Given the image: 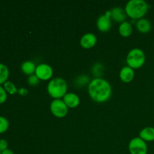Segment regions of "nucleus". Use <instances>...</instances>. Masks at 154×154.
<instances>
[{
  "instance_id": "f03ea898",
  "label": "nucleus",
  "mask_w": 154,
  "mask_h": 154,
  "mask_svg": "<svg viewBox=\"0 0 154 154\" xmlns=\"http://www.w3.org/2000/svg\"><path fill=\"white\" fill-rule=\"evenodd\" d=\"M148 8V5L144 0H129L126 3L125 11L128 16L139 20L147 14Z\"/></svg>"
},
{
  "instance_id": "2eb2a0df",
  "label": "nucleus",
  "mask_w": 154,
  "mask_h": 154,
  "mask_svg": "<svg viewBox=\"0 0 154 154\" xmlns=\"http://www.w3.org/2000/svg\"><path fill=\"white\" fill-rule=\"evenodd\" d=\"M37 66H35L34 63L32 61H30V60H27V61L23 62L21 65V70L23 72L24 74L28 75H34V73L35 72V69Z\"/></svg>"
},
{
  "instance_id": "9d476101",
  "label": "nucleus",
  "mask_w": 154,
  "mask_h": 154,
  "mask_svg": "<svg viewBox=\"0 0 154 154\" xmlns=\"http://www.w3.org/2000/svg\"><path fill=\"white\" fill-rule=\"evenodd\" d=\"M63 101L68 108H76L80 104V99L77 94L74 93H68L63 96Z\"/></svg>"
},
{
  "instance_id": "423d86ee",
  "label": "nucleus",
  "mask_w": 154,
  "mask_h": 154,
  "mask_svg": "<svg viewBox=\"0 0 154 154\" xmlns=\"http://www.w3.org/2000/svg\"><path fill=\"white\" fill-rule=\"evenodd\" d=\"M51 111L55 117L63 118L67 114L69 108L62 99H54L51 103Z\"/></svg>"
},
{
  "instance_id": "1a4fd4ad",
  "label": "nucleus",
  "mask_w": 154,
  "mask_h": 154,
  "mask_svg": "<svg viewBox=\"0 0 154 154\" xmlns=\"http://www.w3.org/2000/svg\"><path fill=\"white\" fill-rule=\"evenodd\" d=\"M96 42H97V38L93 33L91 32L84 34L81 37V41H80L81 46L86 49H90V48H93L96 45Z\"/></svg>"
},
{
  "instance_id": "7ed1b4c3",
  "label": "nucleus",
  "mask_w": 154,
  "mask_h": 154,
  "mask_svg": "<svg viewBox=\"0 0 154 154\" xmlns=\"http://www.w3.org/2000/svg\"><path fill=\"white\" fill-rule=\"evenodd\" d=\"M48 93L55 99H60L66 94L67 83L62 78H54L50 81L47 87Z\"/></svg>"
},
{
  "instance_id": "393cba45",
  "label": "nucleus",
  "mask_w": 154,
  "mask_h": 154,
  "mask_svg": "<svg viewBox=\"0 0 154 154\" xmlns=\"http://www.w3.org/2000/svg\"><path fill=\"white\" fill-rule=\"evenodd\" d=\"M1 153H2V152H1V151H0V154H1Z\"/></svg>"
},
{
  "instance_id": "412c9836",
  "label": "nucleus",
  "mask_w": 154,
  "mask_h": 154,
  "mask_svg": "<svg viewBox=\"0 0 154 154\" xmlns=\"http://www.w3.org/2000/svg\"><path fill=\"white\" fill-rule=\"evenodd\" d=\"M28 83L31 86H36L39 83V79L35 75H30L28 78Z\"/></svg>"
},
{
  "instance_id": "ddd939ff",
  "label": "nucleus",
  "mask_w": 154,
  "mask_h": 154,
  "mask_svg": "<svg viewBox=\"0 0 154 154\" xmlns=\"http://www.w3.org/2000/svg\"><path fill=\"white\" fill-rule=\"evenodd\" d=\"M139 137L145 141H154V127L147 126L141 129L139 133Z\"/></svg>"
},
{
  "instance_id": "f8f14e48",
  "label": "nucleus",
  "mask_w": 154,
  "mask_h": 154,
  "mask_svg": "<svg viewBox=\"0 0 154 154\" xmlns=\"http://www.w3.org/2000/svg\"><path fill=\"white\" fill-rule=\"evenodd\" d=\"M111 17L116 22H124L126 21V11L120 7H114L111 10Z\"/></svg>"
},
{
  "instance_id": "f3484780",
  "label": "nucleus",
  "mask_w": 154,
  "mask_h": 154,
  "mask_svg": "<svg viewBox=\"0 0 154 154\" xmlns=\"http://www.w3.org/2000/svg\"><path fill=\"white\" fill-rule=\"evenodd\" d=\"M9 77V69L6 65L0 63V85L8 81Z\"/></svg>"
},
{
  "instance_id": "0eeeda50",
  "label": "nucleus",
  "mask_w": 154,
  "mask_h": 154,
  "mask_svg": "<svg viewBox=\"0 0 154 154\" xmlns=\"http://www.w3.org/2000/svg\"><path fill=\"white\" fill-rule=\"evenodd\" d=\"M35 73V75L38 78L39 80L47 81L52 78L54 71L50 65L46 64V63H42V64L37 66Z\"/></svg>"
},
{
  "instance_id": "39448f33",
  "label": "nucleus",
  "mask_w": 154,
  "mask_h": 154,
  "mask_svg": "<svg viewBox=\"0 0 154 154\" xmlns=\"http://www.w3.org/2000/svg\"><path fill=\"white\" fill-rule=\"evenodd\" d=\"M129 150L131 154H147V145L146 141L140 137L132 138L129 144Z\"/></svg>"
},
{
  "instance_id": "20e7f679",
  "label": "nucleus",
  "mask_w": 154,
  "mask_h": 154,
  "mask_svg": "<svg viewBox=\"0 0 154 154\" xmlns=\"http://www.w3.org/2000/svg\"><path fill=\"white\" fill-rule=\"evenodd\" d=\"M145 54L141 49L138 48L131 50L126 57L128 66L132 69H139L145 63Z\"/></svg>"
},
{
  "instance_id": "dca6fc26",
  "label": "nucleus",
  "mask_w": 154,
  "mask_h": 154,
  "mask_svg": "<svg viewBox=\"0 0 154 154\" xmlns=\"http://www.w3.org/2000/svg\"><path fill=\"white\" fill-rule=\"evenodd\" d=\"M119 32L123 37H129L132 32V26L128 21L121 23L119 26Z\"/></svg>"
},
{
  "instance_id": "5701e85b",
  "label": "nucleus",
  "mask_w": 154,
  "mask_h": 154,
  "mask_svg": "<svg viewBox=\"0 0 154 154\" xmlns=\"http://www.w3.org/2000/svg\"><path fill=\"white\" fill-rule=\"evenodd\" d=\"M17 93H19L20 95H21V96H26L27 94H28V90H27L26 88L22 87V88H20V89H19V90H18Z\"/></svg>"
},
{
  "instance_id": "6e6552de",
  "label": "nucleus",
  "mask_w": 154,
  "mask_h": 154,
  "mask_svg": "<svg viewBox=\"0 0 154 154\" xmlns=\"http://www.w3.org/2000/svg\"><path fill=\"white\" fill-rule=\"evenodd\" d=\"M97 28L101 32L109 31L111 27V11H107L103 15H101L96 22Z\"/></svg>"
},
{
  "instance_id": "a211bd4d",
  "label": "nucleus",
  "mask_w": 154,
  "mask_h": 154,
  "mask_svg": "<svg viewBox=\"0 0 154 154\" xmlns=\"http://www.w3.org/2000/svg\"><path fill=\"white\" fill-rule=\"evenodd\" d=\"M3 87L5 88V91L11 95L15 94V93H17L18 92V90L16 87V86H15L14 84L12 83L11 81H6V82L3 84Z\"/></svg>"
},
{
  "instance_id": "4be33fe9",
  "label": "nucleus",
  "mask_w": 154,
  "mask_h": 154,
  "mask_svg": "<svg viewBox=\"0 0 154 154\" xmlns=\"http://www.w3.org/2000/svg\"><path fill=\"white\" fill-rule=\"evenodd\" d=\"M8 143L6 140L0 139V151L2 152L8 149Z\"/></svg>"
},
{
  "instance_id": "f257e3e1",
  "label": "nucleus",
  "mask_w": 154,
  "mask_h": 154,
  "mask_svg": "<svg viewBox=\"0 0 154 154\" xmlns=\"http://www.w3.org/2000/svg\"><path fill=\"white\" fill-rule=\"evenodd\" d=\"M88 92L90 97L96 102H106L111 95V86L103 78H94L88 85Z\"/></svg>"
},
{
  "instance_id": "aec40b11",
  "label": "nucleus",
  "mask_w": 154,
  "mask_h": 154,
  "mask_svg": "<svg viewBox=\"0 0 154 154\" xmlns=\"http://www.w3.org/2000/svg\"><path fill=\"white\" fill-rule=\"evenodd\" d=\"M6 99H7V92L2 86L0 85V104L5 102Z\"/></svg>"
},
{
  "instance_id": "4468645a",
  "label": "nucleus",
  "mask_w": 154,
  "mask_h": 154,
  "mask_svg": "<svg viewBox=\"0 0 154 154\" xmlns=\"http://www.w3.org/2000/svg\"><path fill=\"white\" fill-rule=\"evenodd\" d=\"M136 28L138 29V31L142 33L149 32L151 29V23L150 20L146 18H141L137 21Z\"/></svg>"
},
{
  "instance_id": "9b49d317",
  "label": "nucleus",
  "mask_w": 154,
  "mask_h": 154,
  "mask_svg": "<svg viewBox=\"0 0 154 154\" xmlns=\"http://www.w3.org/2000/svg\"><path fill=\"white\" fill-rule=\"evenodd\" d=\"M135 76L134 69L129 66H124L120 72V78L123 82L129 83L132 81Z\"/></svg>"
},
{
  "instance_id": "b1692460",
  "label": "nucleus",
  "mask_w": 154,
  "mask_h": 154,
  "mask_svg": "<svg viewBox=\"0 0 154 154\" xmlns=\"http://www.w3.org/2000/svg\"><path fill=\"white\" fill-rule=\"evenodd\" d=\"M1 154H14L13 151H12L11 150H10V149H6L5 150H4V151L2 152Z\"/></svg>"
},
{
  "instance_id": "6ab92c4d",
  "label": "nucleus",
  "mask_w": 154,
  "mask_h": 154,
  "mask_svg": "<svg viewBox=\"0 0 154 154\" xmlns=\"http://www.w3.org/2000/svg\"><path fill=\"white\" fill-rule=\"evenodd\" d=\"M9 122L5 117L0 116V134L4 133L8 129Z\"/></svg>"
}]
</instances>
